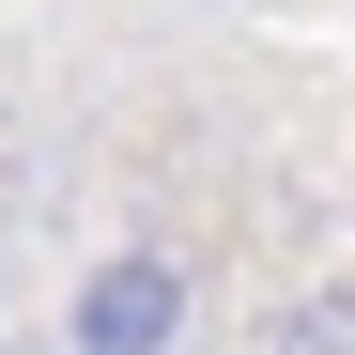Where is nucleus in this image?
I'll return each instance as SVG.
<instances>
[{
  "label": "nucleus",
  "instance_id": "7ed1b4c3",
  "mask_svg": "<svg viewBox=\"0 0 355 355\" xmlns=\"http://www.w3.org/2000/svg\"><path fill=\"white\" fill-rule=\"evenodd\" d=\"M0 309H16V263H0Z\"/></svg>",
  "mask_w": 355,
  "mask_h": 355
},
{
  "label": "nucleus",
  "instance_id": "f03ea898",
  "mask_svg": "<svg viewBox=\"0 0 355 355\" xmlns=\"http://www.w3.org/2000/svg\"><path fill=\"white\" fill-rule=\"evenodd\" d=\"M263 355H355V278H324V293H293Z\"/></svg>",
  "mask_w": 355,
  "mask_h": 355
},
{
  "label": "nucleus",
  "instance_id": "f257e3e1",
  "mask_svg": "<svg viewBox=\"0 0 355 355\" xmlns=\"http://www.w3.org/2000/svg\"><path fill=\"white\" fill-rule=\"evenodd\" d=\"M201 324V278L170 263V248H108L78 278V309H62V355H186Z\"/></svg>",
  "mask_w": 355,
  "mask_h": 355
}]
</instances>
